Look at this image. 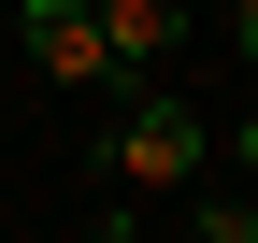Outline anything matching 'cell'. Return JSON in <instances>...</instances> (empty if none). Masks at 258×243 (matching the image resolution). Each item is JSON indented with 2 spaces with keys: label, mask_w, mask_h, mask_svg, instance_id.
<instances>
[{
  "label": "cell",
  "mask_w": 258,
  "mask_h": 243,
  "mask_svg": "<svg viewBox=\"0 0 258 243\" xmlns=\"http://www.w3.org/2000/svg\"><path fill=\"white\" fill-rule=\"evenodd\" d=\"M244 172H258V129H244Z\"/></svg>",
  "instance_id": "obj_7"
},
{
  "label": "cell",
  "mask_w": 258,
  "mask_h": 243,
  "mask_svg": "<svg viewBox=\"0 0 258 243\" xmlns=\"http://www.w3.org/2000/svg\"><path fill=\"white\" fill-rule=\"evenodd\" d=\"M15 43L43 57L57 86H115V57H101V15H86V0H15Z\"/></svg>",
  "instance_id": "obj_2"
},
{
  "label": "cell",
  "mask_w": 258,
  "mask_h": 243,
  "mask_svg": "<svg viewBox=\"0 0 258 243\" xmlns=\"http://www.w3.org/2000/svg\"><path fill=\"white\" fill-rule=\"evenodd\" d=\"M86 15H101V57H115V86H144L158 57H172V15H186V0H86Z\"/></svg>",
  "instance_id": "obj_3"
},
{
  "label": "cell",
  "mask_w": 258,
  "mask_h": 243,
  "mask_svg": "<svg viewBox=\"0 0 258 243\" xmlns=\"http://www.w3.org/2000/svg\"><path fill=\"white\" fill-rule=\"evenodd\" d=\"M72 243H144V229H129V215H86V229H72Z\"/></svg>",
  "instance_id": "obj_5"
},
{
  "label": "cell",
  "mask_w": 258,
  "mask_h": 243,
  "mask_svg": "<svg viewBox=\"0 0 258 243\" xmlns=\"http://www.w3.org/2000/svg\"><path fill=\"white\" fill-rule=\"evenodd\" d=\"M201 158H215V129H201L186 100H144V114L115 129V186H158V200H186V186H201Z\"/></svg>",
  "instance_id": "obj_1"
},
{
  "label": "cell",
  "mask_w": 258,
  "mask_h": 243,
  "mask_svg": "<svg viewBox=\"0 0 258 243\" xmlns=\"http://www.w3.org/2000/svg\"><path fill=\"white\" fill-rule=\"evenodd\" d=\"M186 243H258V200H201V215H186Z\"/></svg>",
  "instance_id": "obj_4"
},
{
  "label": "cell",
  "mask_w": 258,
  "mask_h": 243,
  "mask_svg": "<svg viewBox=\"0 0 258 243\" xmlns=\"http://www.w3.org/2000/svg\"><path fill=\"white\" fill-rule=\"evenodd\" d=\"M230 43H244V57H258V0H230Z\"/></svg>",
  "instance_id": "obj_6"
}]
</instances>
